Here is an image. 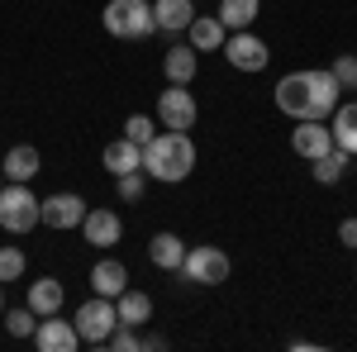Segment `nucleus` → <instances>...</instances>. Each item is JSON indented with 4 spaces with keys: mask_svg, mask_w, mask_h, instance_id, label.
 <instances>
[{
    "mask_svg": "<svg viewBox=\"0 0 357 352\" xmlns=\"http://www.w3.org/2000/svg\"><path fill=\"white\" fill-rule=\"evenodd\" d=\"M181 276L195 281V286H220V281H229V252L215 247V243L186 247V257H181Z\"/></svg>",
    "mask_w": 357,
    "mask_h": 352,
    "instance_id": "4",
    "label": "nucleus"
},
{
    "mask_svg": "<svg viewBox=\"0 0 357 352\" xmlns=\"http://www.w3.org/2000/svg\"><path fill=\"white\" fill-rule=\"evenodd\" d=\"M162 72H167V82H172V86H191V82H195V72H200V57H195V48H186V43L167 48Z\"/></svg>",
    "mask_w": 357,
    "mask_h": 352,
    "instance_id": "19",
    "label": "nucleus"
},
{
    "mask_svg": "<svg viewBox=\"0 0 357 352\" xmlns=\"http://www.w3.org/2000/svg\"><path fill=\"white\" fill-rule=\"evenodd\" d=\"M195 20V0H153V24L162 33H186Z\"/></svg>",
    "mask_w": 357,
    "mask_h": 352,
    "instance_id": "14",
    "label": "nucleus"
},
{
    "mask_svg": "<svg viewBox=\"0 0 357 352\" xmlns=\"http://www.w3.org/2000/svg\"><path fill=\"white\" fill-rule=\"evenodd\" d=\"M329 72H333V82L348 91V86H357V57H333Z\"/></svg>",
    "mask_w": 357,
    "mask_h": 352,
    "instance_id": "31",
    "label": "nucleus"
},
{
    "mask_svg": "<svg viewBox=\"0 0 357 352\" xmlns=\"http://www.w3.org/2000/svg\"><path fill=\"white\" fill-rule=\"evenodd\" d=\"M338 243L357 252V219H343V224H338Z\"/></svg>",
    "mask_w": 357,
    "mask_h": 352,
    "instance_id": "32",
    "label": "nucleus"
},
{
    "mask_svg": "<svg viewBox=\"0 0 357 352\" xmlns=\"http://www.w3.org/2000/svg\"><path fill=\"white\" fill-rule=\"evenodd\" d=\"M82 219H86V200L72 190H57L48 200H38V224H48V229H77Z\"/></svg>",
    "mask_w": 357,
    "mask_h": 352,
    "instance_id": "9",
    "label": "nucleus"
},
{
    "mask_svg": "<svg viewBox=\"0 0 357 352\" xmlns=\"http://www.w3.org/2000/svg\"><path fill=\"white\" fill-rule=\"evenodd\" d=\"M224 57H229V67H238V72H262L267 67V38H257L252 29H234L229 38H224Z\"/></svg>",
    "mask_w": 357,
    "mask_h": 352,
    "instance_id": "6",
    "label": "nucleus"
},
{
    "mask_svg": "<svg viewBox=\"0 0 357 352\" xmlns=\"http://www.w3.org/2000/svg\"><path fill=\"white\" fill-rule=\"evenodd\" d=\"M114 181H119V200H129V205H134V200H143V190H148V171L138 167V171H124V176H114Z\"/></svg>",
    "mask_w": 357,
    "mask_h": 352,
    "instance_id": "26",
    "label": "nucleus"
},
{
    "mask_svg": "<svg viewBox=\"0 0 357 352\" xmlns=\"http://www.w3.org/2000/svg\"><path fill=\"white\" fill-rule=\"evenodd\" d=\"M100 162H105L110 176H124V171H138V167H143V148L129 143V138H114V143H105Z\"/></svg>",
    "mask_w": 357,
    "mask_h": 352,
    "instance_id": "20",
    "label": "nucleus"
},
{
    "mask_svg": "<svg viewBox=\"0 0 357 352\" xmlns=\"http://www.w3.org/2000/svg\"><path fill=\"white\" fill-rule=\"evenodd\" d=\"M343 171H348V153H343V148H329V153L314 158V181H319V186L343 181Z\"/></svg>",
    "mask_w": 357,
    "mask_h": 352,
    "instance_id": "25",
    "label": "nucleus"
},
{
    "mask_svg": "<svg viewBox=\"0 0 357 352\" xmlns=\"http://www.w3.org/2000/svg\"><path fill=\"white\" fill-rule=\"evenodd\" d=\"M329 134H333V148H343L348 158H357V105H343L329 114Z\"/></svg>",
    "mask_w": 357,
    "mask_h": 352,
    "instance_id": "22",
    "label": "nucleus"
},
{
    "mask_svg": "<svg viewBox=\"0 0 357 352\" xmlns=\"http://www.w3.org/2000/svg\"><path fill=\"white\" fill-rule=\"evenodd\" d=\"M0 229H5V234H29V229H38V195L29 190V181L0 186Z\"/></svg>",
    "mask_w": 357,
    "mask_h": 352,
    "instance_id": "3",
    "label": "nucleus"
},
{
    "mask_svg": "<svg viewBox=\"0 0 357 352\" xmlns=\"http://www.w3.org/2000/svg\"><path fill=\"white\" fill-rule=\"evenodd\" d=\"M305 86H310V109H305V119H329L338 100H343V86L333 82L329 67H305Z\"/></svg>",
    "mask_w": 357,
    "mask_h": 352,
    "instance_id": "7",
    "label": "nucleus"
},
{
    "mask_svg": "<svg viewBox=\"0 0 357 352\" xmlns=\"http://www.w3.org/2000/svg\"><path fill=\"white\" fill-rule=\"evenodd\" d=\"M24 276V252L20 247H0V281H20Z\"/></svg>",
    "mask_w": 357,
    "mask_h": 352,
    "instance_id": "28",
    "label": "nucleus"
},
{
    "mask_svg": "<svg viewBox=\"0 0 357 352\" xmlns=\"http://www.w3.org/2000/svg\"><path fill=\"white\" fill-rule=\"evenodd\" d=\"M195 114H200V105H195V95L186 91V86H167L162 95H158V119H162V129H181V134H191Z\"/></svg>",
    "mask_w": 357,
    "mask_h": 352,
    "instance_id": "8",
    "label": "nucleus"
},
{
    "mask_svg": "<svg viewBox=\"0 0 357 352\" xmlns=\"http://www.w3.org/2000/svg\"><path fill=\"white\" fill-rule=\"evenodd\" d=\"M186 33H191V48H195V53H220L224 38H229V29L220 24V15H195Z\"/></svg>",
    "mask_w": 357,
    "mask_h": 352,
    "instance_id": "17",
    "label": "nucleus"
},
{
    "mask_svg": "<svg viewBox=\"0 0 357 352\" xmlns=\"http://www.w3.org/2000/svg\"><path fill=\"white\" fill-rule=\"evenodd\" d=\"M100 348H110V352H138V333L129 324H114V333L100 343Z\"/></svg>",
    "mask_w": 357,
    "mask_h": 352,
    "instance_id": "29",
    "label": "nucleus"
},
{
    "mask_svg": "<svg viewBox=\"0 0 357 352\" xmlns=\"http://www.w3.org/2000/svg\"><path fill=\"white\" fill-rule=\"evenodd\" d=\"M143 171H148L153 181H162V186L186 181V176L195 171V143H191V134H181V129L153 134L148 143H143Z\"/></svg>",
    "mask_w": 357,
    "mask_h": 352,
    "instance_id": "1",
    "label": "nucleus"
},
{
    "mask_svg": "<svg viewBox=\"0 0 357 352\" xmlns=\"http://www.w3.org/2000/svg\"><path fill=\"white\" fill-rule=\"evenodd\" d=\"M100 20H105V33H110V38H124V43H138V38H148V33L158 29L148 0H110Z\"/></svg>",
    "mask_w": 357,
    "mask_h": 352,
    "instance_id": "2",
    "label": "nucleus"
},
{
    "mask_svg": "<svg viewBox=\"0 0 357 352\" xmlns=\"http://www.w3.org/2000/svg\"><path fill=\"white\" fill-rule=\"evenodd\" d=\"M291 148H296V158H305V162H314L319 153H329V148H333L329 119H296V129H291Z\"/></svg>",
    "mask_w": 357,
    "mask_h": 352,
    "instance_id": "10",
    "label": "nucleus"
},
{
    "mask_svg": "<svg viewBox=\"0 0 357 352\" xmlns=\"http://www.w3.org/2000/svg\"><path fill=\"white\" fill-rule=\"evenodd\" d=\"M33 343L38 352H77V324H67V319H53V314H43V324L33 328Z\"/></svg>",
    "mask_w": 357,
    "mask_h": 352,
    "instance_id": "12",
    "label": "nucleus"
},
{
    "mask_svg": "<svg viewBox=\"0 0 357 352\" xmlns=\"http://www.w3.org/2000/svg\"><path fill=\"white\" fill-rule=\"evenodd\" d=\"M91 286H96V296L114 300L124 286H129V267H124V262H114V257H100V262L91 267Z\"/></svg>",
    "mask_w": 357,
    "mask_h": 352,
    "instance_id": "18",
    "label": "nucleus"
},
{
    "mask_svg": "<svg viewBox=\"0 0 357 352\" xmlns=\"http://www.w3.org/2000/svg\"><path fill=\"white\" fill-rule=\"evenodd\" d=\"M82 234H86V243H91V247H114L119 238H124V224H119L114 210H86Z\"/></svg>",
    "mask_w": 357,
    "mask_h": 352,
    "instance_id": "11",
    "label": "nucleus"
},
{
    "mask_svg": "<svg viewBox=\"0 0 357 352\" xmlns=\"http://www.w3.org/2000/svg\"><path fill=\"white\" fill-rule=\"evenodd\" d=\"M276 109H281V114H291V119H305V109H310L305 72H291V77H281V82H276Z\"/></svg>",
    "mask_w": 357,
    "mask_h": 352,
    "instance_id": "13",
    "label": "nucleus"
},
{
    "mask_svg": "<svg viewBox=\"0 0 357 352\" xmlns=\"http://www.w3.org/2000/svg\"><path fill=\"white\" fill-rule=\"evenodd\" d=\"M0 309H5V281H0Z\"/></svg>",
    "mask_w": 357,
    "mask_h": 352,
    "instance_id": "33",
    "label": "nucleus"
},
{
    "mask_svg": "<svg viewBox=\"0 0 357 352\" xmlns=\"http://www.w3.org/2000/svg\"><path fill=\"white\" fill-rule=\"evenodd\" d=\"M257 20V0H220V24L234 33V29H252Z\"/></svg>",
    "mask_w": 357,
    "mask_h": 352,
    "instance_id": "24",
    "label": "nucleus"
},
{
    "mask_svg": "<svg viewBox=\"0 0 357 352\" xmlns=\"http://www.w3.org/2000/svg\"><path fill=\"white\" fill-rule=\"evenodd\" d=\"M5 328L15 333V338H33V328H38V319H33V309H5Z\"/></svg>",
    "mask_w": 357,
    "mask_h": 352,
    "instance_id": "27",
    "label": "nucleus"
},
{
    "mask_svg": "<svg viewBox=\"0 0 357 352\" xmlns=\"http://www.w3.org/2000/svg\"><path fill=\"white\" fill-rule=\"evenodd\" d=\"M114 324H119L114 300L96 296V300H86V305H77V338H82V343H91V348H100V343L114 333Z\"/></svg>",
    "mask_w": 357,
    "mask_h": 352,
    "instance_id": "5",
    "label": "nucleus"
},
{
    "mask_svg": "<svg viewBox=\"0 0 357 352\" xmlns=\"http://www.w3.org/2000/svg\"><path fill=\"white\" fill-rule=\"evenodd\" d=\"M114 314H119V324L143 328L148 319H153V296H143V291H134V286H124V291L114 296Z\"/></svg>",
    "mask_w": 357,
    "mask_h": 352,
    "instance_id": "15",
    "label": "nucleus"
},
{
    "mask_svg": "<svg viewBox=\"0 0 357 352\" xmlns=\"http://www.w3.org/2000/svg\"><path fill=\"white\" fill-rule=\"evenodd\" d=\"M62 300H67L62 281H53V276H38V281L29 286V300H24V305L38 314V319H43V314H57V309H62Z\"/></svg>",
    "mask_w": 357,
    "mask_h": 352,
    "instance_id": "21",
    "label": "nucleus"
},
{
    "mask_svg": "<svg viewBox=\"0 0 357 352\" xmlns=\"http://www.w3.org/2000/svg\"><path fill=\"white\" fill-rule=\"evenodd\" d=\"M124 138L143 148V143L153 138V119H148V114H129V119H124Z\"/></svg>",
    "mask_w": 357,
    "mask_h": 352,
    "instance_id": "30",
    "label": "nucleus"
},
{
    "mask_svg": "<svg viewBox=\"0 0 357 352\" xmlns=\"http://www.w3.org/2000/svg\"><path fill=\"white\" fill-rule=\"evenodd\" d=\"M38 167H43V158H38V148H33V143H15V148L5 153V162H0V171H5L10 181H33V176H38Z\"/></svg>",
    "mask_w": 357,
    "mask_h": 352,
    "instance_id": "16",
    "label": "nucleus"
},
{
    "mask_svg": "<svg viewBox=\"0 0 357 352\" xmlns=\"http://www.w3.org/2000/svg\"><path fill=\"white\" fill-rule=\"evenodd\" d=\"M148 257H153V267H162V271H181L186 243H181L176 234H153V243H148Z\"/></svg>",
    "mask_w": 357,
    "mask_h": 352,
    "instance_id": "23",
    "label": "nucleus"
}]
</instances>
